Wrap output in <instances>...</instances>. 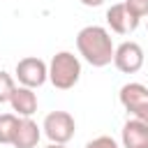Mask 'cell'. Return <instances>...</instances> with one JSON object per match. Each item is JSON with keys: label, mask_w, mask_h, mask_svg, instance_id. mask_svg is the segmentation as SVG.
Masks as SVG:
<instances>
[{"label": "cell", "mask_w": 148, "mask_h": 148, "mask_svg": "<svg viewBox=\"0 0 148 148\" xmlns=\"http://www.w3.org/2000/svg\"><path fill=\"white\" fill-rule=\"evenodd\" d=\"M76 49H79V56L92 67H106L113 62L116 46H113L111 32L102 25L81 28L76 35Z\"/></svg>", "instance_id": "1"}, {"label": "cell", "mask_w": 148, "mask_h": 148, "mask_svg": "<svg viewBox=\"0 0 148 148\" xmlns=\"http://www.w3.org/2000/svg\"><path fill=\"white\" fill-rule=\"evenodd\" d=\"M81 79V60L72 51H58L49 62V81L58 90H69Z\"/></svg>", "instance_id": "2"}, {"label": "cell", "mask_w": 148, "mask_h": 148, "mask_svg": "<svg viewBox=\"0 0 148 148\" xmlns=\"http://www.w3.org/2000/svg\"><path fill=\"white\" fill-rule=\"evenodd\" d=\"M118 99L125 106V111L132 113V118L148 125V86H143L139 81H130L120 88Z\"/></svg>", "instance_id": "3"}, {"label": "cell", "mask_w": 148, "mask_h": 148, "mask_svg": "<svg viewBox=\"0 0 148 148\" xmlns=\"http://www.w3.org/2000/svg\"><path fill=\"white\" fill-rule=\"evenodd\" d=\"M42 130H44V134L51 143H62L65 146L74 139L76 123H74V116L67 113V111H51V113H46V118L42 123Z\"/></svg>", "instance_id": "4"}, {"label": "cell", "mask_w": 148, "mask_h": 148, "mask_svg": "<svg viewBox=\"0 0 148 148\" xmlns=\"http://www.w3.org/2000/svg\"><path fill=\"white\" fill-rule=\"evenodd\" d=\"M14 79L18 81V86H25V88H39L49 81V65L37 58V56H28V58H21L16 62V72H14Z\"/></svg>", "instance_id": "5"}, {"label": "cell", "mask_w": 148, "mask_h": 148, "mask_svg": "<svg viewBox=\"0 0 148 148\" xmlns=\"http://www.w3.org/2000/svg\"><path fill=\"white\" fill-rule=\"evenodd\" d=\"M113 65L123 74H136L143 67V49L136 42H123L113 51Z\"/></svg>", "instance_id": "6"}, {"label": "cell", "mask_w": 148, "mask_h": 148, "mask_svg": "<svg viewBox=\"0 0 148 148\" xmlns=\"http://www.w3.org/2000/svg\"><path fill=\"white\" fill-rule=\"evenodd\" d=\"M106 23L116 35H127V32H134L139 28V21L127 14L123 2H116L106 9Z\"/></svg>", "instance_id": "7"}, {"label": "cell", "mask_w": 148, "mask_h": 148, "mask_svg": "<svg viewBox=\"0 0 148 148\" xmlns=\"http://www.w3.org/2000/svg\"><path fill=\"white\" fill-rule=\"evenodd\" d=\"M12 111L18 116V118H32V113L37 111V95L32 88H25V86H16L14 92H12Z\"/></svg>", "instance_id": "8"}, {"label": "cell", "mask_w": 148, "mask_h": 148, "mask_svg": "<svg viewBox=\"0 0 148 148\" xmlns=\"http://www.w3.org/2000/svg\"><path fill=\"white\" fill-rule=\"evenodd\" d=\"M123 148H148V125L130 118L123 125V134H120Z\"/></svg>", "instance_id": "9"}, {"label": "cell", "mask_w": 148, "mask_h": 148, "mask_svg": "<svg viewBox=\"0 0 148 148\" xmlns=\"http://www.w3.org/2000/svg\"><path fill=\"white\" fill-rule=\"evenodd\" d=\"M39 139H42V127L32 118H21L12 146L14 148H37Z\"/></svg>", "instance_id": "10"}, {"label": "cell", "mask_w": 148, "mask_h": 148, "mask_svg": "<svg viewBox=\"0 0 148 148\" xmlns=\"http://www.w3.org/2000/svg\"><path fill=\"white\" fill-rule=\"evenodd\" d=\"M18 116L16 113H0V143L7 146L14 141V134L18 130Z\"/></svg>", "instance_id": "11"}, {"label": "cell", "mask_w": 148, "mask_h": 148, "mask_svg": "<svg viewBox=\"0 0 148 148\" xmlns=\"http://www.w3.org/2000/svg\"><path fill=\"white\" fill-rule=\"evenodd\" d=\"M14 88H16V79H14L9 72L0 69V104H5V102L12 99Z\"/></svg>", "instance_id": "12"}, {"label": "cell", "mask_w": 148, "mask_h": 148, "mask_svg": "<svg viewBox=\"0 0 148 148\" xmlns=\"http://www.w3.org/2000/svg\"><path fill=\"white\" fill-rule=\"evenodd\" d=\"M127 14L136 21H141L143 16H148V0H123Z\"/></svg>", "instance_id": "13"}, {"label": "cell", "mask_w": 148, "mask_h": 148, "mask_svg": "<svg viewBox=\"0 0 148 148\" xmlns=\"http://www.w3.org/2000/svg\"><path fill=\"white\" fill-rule=\"evenodd\" d=\"M83 148H120L118 146V141L113 139V136H109V134H102V136H95V139H90Z\"/></svg>", "instance_id": "14"}, {"label": "cell", "mask_w": 148, "mask_h": 148, "mask_svg": "<svg viewBox=\"0 0 148 148\" xmlns=\"http://www.w3.org/2000/svg\"><path fill=\"white\" fill-rule=\"evenodd\" d=\"M81 5H86V7H99V5H104L106 0H79Z\"/></svg>", "instance_id": "15"}, {"label": "cell", "mask_w": 148, "mask_h": 148, "mask_svg": "<svg viewBox=\"0 0 148 148\" xmlns=\"http://www.w3.org/2000/svg\"><path fill=\"white\" fill-rule=\"evenodd\" d=\"M46 148H67V146H62V143H49Z\"/></svg>", "instance_id": "16"}, {"label": "cell", "mask_w": 148, "mask_h": 148, "mask_svg": "<svg viewBox=\"0 0 148 148\" xmlns=\"http://www.w3.org/2000/svg\"><path fill=\"white\" fill-rule=\"evenodd\" d=\"M146 28H148V23H146Z\"/></svg>", "instance_id": "17"}]
</instances>
